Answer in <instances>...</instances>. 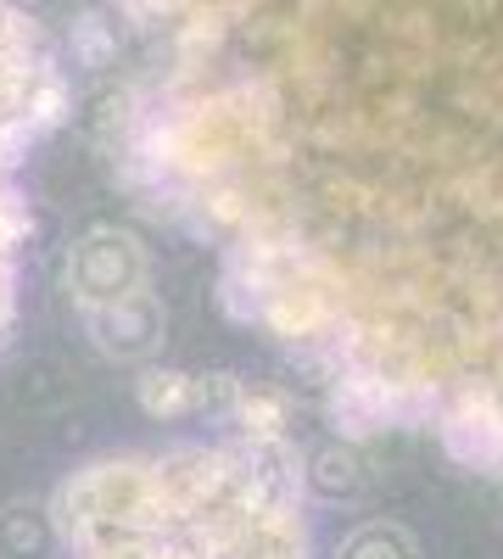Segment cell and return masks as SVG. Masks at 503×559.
<instances>
[{"label":"cell","mask_w":503,"mask_h":559,"mask_svg":"<svg viewBox=\"0 0 503 559\" xmlns=\"http://www.w3.org/2000/svg\"><path fill=\"white\" fill-rule=\"evenodd\" d=\"M308 481L325 492V498H352L363 487V471H358V459L347 448H325V453H313V471Z\"/></svg>","instance_id":"5b68a950"},{"label":"cell","mask_w":503,"mask_h":559,"mask_svg":"<svg viewBox=\"0 0 503 559\" xmlns=\"http://www.w3.org/2000/svg\"><path fill=\"white\" fill-rule=\"evenodd\" d=\"M336 559H420V543L408 537L397 521H370V526H358Z\"/></svg>","instance_id":"277c9868"},{"label":"cell","mask_w":503,"mask_h":559,"mask_svg":"<svg viewBox=\"0 0 503 559\" xmlns=\"http://www.w3.org/2000/svg\"><path fill=\"white\" fill-rule=\"evenodd\" d=\"M252 448H168L84 471L62 492L73 559H308L297 471Z\"/></svg>","instance_id":"7a4b0ae2"},{"label":"cell","mask_w":503,"mask_h":559,"mask_svg":"<svg viewBox=\"0 0 503 559\" xmlns=\"http://www.w3.org/2000/svg\"><path fill=\"white\" fill-rule=\"evenodd\" d=\"M141 39L129 163L224 302L331 364L431 157L503 213V0H112Z\"/></svg>","instance_id":"6da1fadb"},{"label":"cell","mask_w":503,"mask_h":559,"mask_svg":"<svg viewBox=\"0 0 503 559\" xmlns=\"http://www.w3.org/2000/svg\"><path fill=\"white\" fill-rule=\"evenodd\" d=\"M57 107V68L39 28L0 0V342L17 319L28 258V157Z\"/></svg>","instance_id":"3957f363"}]
</instances>
